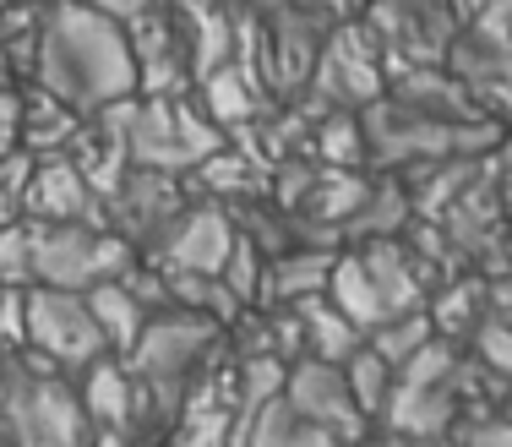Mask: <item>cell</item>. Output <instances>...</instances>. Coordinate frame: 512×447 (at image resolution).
I'll list each match as a JSON object with an SVG mask.
<instances>
[{
	"label": "cell",
	"instance_id": "obj_7",
	"mask_svg": "<svg viewBox=\"0 0 512 447\" xmlns=\"http://www.w3.org/2000/svg\"><path fill=\"white\" fill-rule=\"evenodd\" d=\"M284 398L295 404V415L306 420V426L327 431V442H355V437H365V426H371L365 409L355 404V393H349L344 360H322V355L289 360Z\"/></svg>",
	"mask_w": 512,
	"mask_h": 447
},
{
	"label": "cell",
	"instance_id": "obj_23",
	"mask_svg": "<svg viewBox=\"0 0 512 447\" xmlns=\"http://www.w3.org/2000/svg\"><path fill=\"white\" fill-rule=\"evenodd\" d=\"M262 273H267V262H262V246H256L251 235H240L218 279H224L229 289H235V300H240V306H256V300H262Z\"/></svg>",
	"mask_w": 512,
	"mask_h": 447
},
{
	"label": "cell",
	"instance_id": "obj_6",
	"mask_svg": "<svg viewBox=\"0 0 512 447\" xmlns=\"http://www.w3.org/2000/svg\"><path fill=\"white\" fill-rule=\"evenodd\" d=\"M306 88L327 104V110H365L371 99H382L387 93V60H382L376 28H365L355 17L333 22Z\"/></svg>",
	"mask_w": 512,
	"mask_h": 447
},
{
	"label": "cell",
	"instance_id": "obj_25",
	"mask_svg": "<svg viewBox=\"0 0 512 447\" xmlns=\"http://www.w3.org/2000/svg\"><path fill=\"white\" fill-rule=\"evenodd\" d=\"M300 6H311L316 17H327V22H349V17H360L371 0H300Z\"/></svg>",
	"mask_w": 512,
	"mask_h": 447
},
{
	"label": "cell",
	"instance_id": "obj_8",
	"mask_svg": "<svg viewBox=\"0 0 512 447\" xmlns=\"http://www.w3.org/2000/svg\"><path fill=\"white\" fill-rule=\"evenodd\" d=\"M235 240H240L235 213L207 197V202H186L180 219L169 224L164 235H158V246L142 251V257H153L158 268H169V273H224Z\"/></svg>",
	"mask_w": 512,
	"mask_h": 447
},
{
	"label": "cell",
	"instance_id": "obj_26",
	"mask_svg": "<svg viewBox=\"0 0 512 447\" xmlns=\"http://www.w3.org/2000/svg\"><path fill=\"white\" fill-rule=\"evenodd\" d=\"M82 6L104 11V17H115V22H131V17H142V11L153 6V0H82Z\"/></svg>",
	"mask_w": 512,
	"mask_h": 447
},
{
	"label": "cell",
	"instance_id": "obj_22",
	"mask_svg": "<svg viewBox=\"0 0 512 447\" xmlns=\"http://www.w3.org/2000/svg\"><path fill=\"white\" fill-rule=\"evenodd\" d=\"M480 300H485V284L480 279H458V289L431 300V322L436 333H469L480 322Z\"/></svg>",
	"mask_w": 512,
	"mask_h": 447
},
{
	"label": "cell",
	"instance_id": "obj_28",
	"mask_svg": "<svg viewBox=\"0 0 512 447\" xmlns=\"http://www.w3.org/2000/svg\"><path fill=\"white\" fill-rule=\"evenodd\" d=\"M229 6H240V0H229Z\"/></svg>",
	"mask_w": 512,
	"mask_h": 447
},
{
	"label": "cell",
	"instance_id": "obj_14",
	"mask_svg": "<svg viewBox=\"0 0 512 447\" xmlns=\"http://www.w3.org/2000/svg\"><path fill=\"white\" fill-rule=\"evenodd\" d=\"M88 306H93V317H99V328H104L109 355H126V349L142 338V328H148V317H153V306L126 284V273L93 284V289H88Z\"/></svg>",
	"mask_w": 512,
	"mask_h": 447
},
{
	"label": "cell",
	"instance_id": "obj_24",
	"mask_svg": "<svg viewBox=\"0 0 512 447\" xmlns=\"http://www.w3.org/2000/svg\"><path fill=\"white\" fill-rule=\"evenodd\" d=\"M0 284H33V229H28V219L0 224Z\"/></svg>",
	"mask_w": 512,
	"mask_h": 447
},
{
	"label": "cell",
	"instance_id": "obj_13",
	"mask_svg": "<svg viewBox=\"0 0 512 447\" xmlns=\"http://www.w3.org/2000/svg\"><path fill=\"white\" fill-rule=\"evenodd\" d=\"M453 77L474 99L485 104H507L512 99V44H496V39H480V33H463L453 44Z\"/></svg>",
	"mask_w": 512,
	"mask_h": 447
},
{
	"label": "cell",
	"instance_id": "obj_1",
	"mask_svg": "<svg viewBox=\"0 0 512 447\" xmlns=\"http://www.w3.org/2000/svg\"><path fill=\"white\" fill-rule=\"evenodd\" d=\"M33 77L82 115L131 99L137 93V55H131L126 22L82 6V0H50L39 17Z\"/></svg>",
	"mask_w": 512,
	"mask_h": 447
},
{
	"label": "cell",
	"instance_id": "obj_11",
	"mask_svg": "<svg viewBox=\"0 0 512 447\" xmlns=\"http://www.w3.org/2000/svg\"><path fill=\"white\" fill-rule=\"evenodd\" d=\"M77 377V393H82V409H88V437L99 442H126L137 437V377L120 355H99L88 360Z\"/></svg>",
	"mask_w": 512,
	"mask_h": 447
},
{
	"label": "cell",
	"instance_id": "obj_16",
	"mask_svg": "<svg viewBox=\"0 0 512 447\" xmlns=\"http://www.w3.org/2000/svg\"><path fill=\"white\" fill-rule=\"evenodd\" d=\"M295 311H300V322H306V355L349 360V355H355V349L365 344V333L333 306V295H327V289H322V295L295 300Z\"/></svg>",
	"mask_w": 512,
	"mask_h": 447
},
{
	"label": "cell",
	"instance_id": "obj_3",
	"mask_svg": "<svg viewBox=\"0 0 512 447\" xmlns=\"http://www.w3.org/2000/svg\"><path fill=\"white\" fill-rule=\"evenodd\" d=\"M33 229V284H60V289H93L115 273H126L131 262L142 257L115 224H39L28 219Z\"/></svg>",
	"mask_w": 512,
	"mask_h": 447
},
{
	"label": "cell",
	"instance_id": "obj_20",
	"mask_svg": "<svg viewBox=\"0 0 512 447\" xmlns=\"http://www.w3.org/2000/svg\"><path fill=\"white\" fill-rule=\"evenodd\" d=\"M344 377H349V393H355V404L365 409V420H376V415H382V404H387V393H393L398 366L382 355V349L360 344L355 355L344 360Z\"/></svg>",
	"mask_w": 512,
	"mask_h": 447
},
{
	"label": "cell",
	"instance_id": "obj_21",
	"mask_svg": "<svg viewBox=\"0 0 512 447\" xmlns=\"http://www.w3.org/2000/svg\"><path fill=\"white\" fill-rule=\"evenodd\" d=\"M474 360L496 377H512V306H491L474 322Z\"/></svg>",
	"mask_w": 512,
	"mask_h": 447
},
{
	"label": "cell",
	"instance_id": "obj_15",
	"mask_svg": "<svg viewBox=\"0 0 512 447\" xmlns=\"http://www.w3.org/2000/svg\"><path fill=\"white\" fill-rule=\"evenodd\" d=\"M327 295H333V306L344 311L349 322H355L360 333H371L376 322L387 317V300L382 289H376L371 268H365V257H333V273H327Z\"/></svg>",
	"mask_w": 512,
	"mask_h": 447
},
{
	"label": "cell",
	"instance_id": "obj_5",
	"mask_svg": "<svg viewBox=\"0 0 512 447\" xmlns=\"http://www.w3.org/2000/svg\"><path fill=\"white\" fill-rule=\"evenodd\" d=\"M22 322H28V349L60 371H82L88 360L109 355L104 328L88 306V289L28 284L22 289Z\"/></svg>",
	"mask_w": 512,
	"mask_h": 447
},
{
	"label": "cell",
	"instance_id": "obj_4",
	"mask_svg": "<svg viewBox=\"0 0 512 447\" xmlns=\"http://www.w3.org/2000/svg\"><path fill=\"white\" fill-rule=\"evenodd\" d=\"M126 148H131V164L191 175L213 148H224V131H218L202 104H191L186 93H164V99L137 93L131 120H126Z\"/></svg>",
	"mask_w": 512,
	"mask_h": 447
},
{
	"label": "cell",
	"instance_id": "obj_18",
	"mask_svg": "<svg viewBox=\"0 0 512 447\" xmlns=\"http://www.w3.org/2000/svg\"><path fill=\"white\" fill-rule=\"evenodd\" d=\"M316 159L333 164V169H360L365 153H371V131H365L360 110H327L316 120Z\"/></svg>",
	"mask_w": 512,
	"mask_h": 447
},
{
	"label": "cell",
	"instance_id": "obj_17",
	"mask_svg": "<svg viewBox=\"0 0 512 447\" xmlns=\"http://www.w3.org/2000/svg\"><path fill=\"white\" fill-rule=\"evenodd\" d=\"M327 273H333V251H316V246L300 251V246H289L284 257L262 273V295L295 306V300H306V295H322Z\"/></svg>",
	"mask_w": 512,
	"mask_h": 447
},
{
	"label": "cell",
	"instance_id": "obj_19",
	"mask_svg": "<svg viewBox=\"0 0 512 447\" xmlns=\"http://www.w3.org/2000/svg\"><path fill=\"white\" fill-rule=\"evenodd\" d=\"M436 338V322H431V306H409V311H393V317H382L371 333H365V344L382 349L393 366H404L409 355H420L425 344Z\"/></svg>",
	"mask_w": 512,
	"mask_h": 447
},
{
	"label": "cell",
	"instance_id": "obj_12",
	"mask_svg": "<svg viewBox=\"0 0 512 447\" xmlns=\"http://www.w3.org/2000/svg\"><path fill=\"white\" fill-rule=\"evenodd\" d=\"M262 88H267V82L256 77V71H246L240 60H229V66L197 77V99H202L207 120H213L224 137H229V131L256 126V115H262Z\"/></svg>",
	"mask_w": 512,
	"mask_h": 447
},
{
	"label": "cell",
	"instance_id": "obj_2",
	"mask_svg": "<svg viewBox=\"0 0 512 447\" xmlns=\"http://www.w3.org/2000/svg\"><path fill=\"white\" fill-rule=\"evenodd\" d=\"M463 371L469 366L458 360V349L436 333L420 355L398 366L393 393L376 420H387V431H398V437H447L463 415V388H469Z\"/></svg>",
	"mask_w": 512,
	"mask_h": 447
},
{
	"label": "cell",
	"instance_id": "obj_10",
	"mask_svg": "<svg viewBox=\"0 0 512 447\" xmlns=\"http://www.w3.org/2000/svg\"><path fill=\"white\" fill-rule=\"evenodd\" d=\"M22 219H39V224H104L109 208L104 197L93 191V180L77 169L71 153H50V159H33L28 169V186H22Z\"/></svg>",
	"mask_w": 512,
	"mask_h": 447
},
{
	"label": "cell",
	"instance_id": "obj_27",
	"mask_svg": "<svg viewBox=\"0 0 512 447\" xmlns=\"http://www.w3.org/2000/svg\"><path fill=\"white\" fill-rule=\"evenodd\" d=\"M240 6H251V11H262V17H267V11H284V6H295V0H240Z\"/></svg>",
	"mask_w": 512,
	"mask_h": 447
},
{
	"label": "cell",
	"instance_id": "obj_29",
	"mask_svg": "<svg viewBox=\"0 0 512 447\" xmlns=\"http://www.w3.org/2000/svg\"><path fill=\"white\" fill-rule=\"evenodd\" d=\"M0 6H6V0H0Z\"/></svg>",
	"mask_w": 512,
	"mask_h": 447
},
{
	"label": "cell",
	"instance_id": "obj_9",
	"mask_svg": "<svg viewBox=\"0 0 512 447\" xmlns=\"http://www.w3.org/2000/svg\"><path fill=\"white\" fill-rule=\"evenodd\" d=\"M180 180H186V175H175V169L131 164L126 180H120V186L104 197L109 224H115L137 251H153L158 235H164V229L180 219V208H186V197H180Z\"/></svg>",
	"mask_w": 512,
	"mask_h": 447
}]
</instances>
